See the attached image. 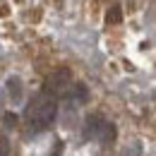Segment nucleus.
<instances>
[{
  "mask_svg": "<svg viewBox=\"0 0 156 156\" xmlns=\"http://www.w3.org/2000/svg\"><path fill=\"white\" fill-rule=\"evenodd\" d=\"M70 84H72V75H70V70H67V67H60V70H55L53 75L46 77L43 94L55 98V96H60V94H65V91L70 89Z\"/></svg>",
  "mask_w": 156,
  "mask_h": 156,
  "instance_id": "nucleus-2",
  "label": "nucleus"
},
{
  "mask_svg": "<svg viewBox=\"0 0 156 156\" xmlns=\"http://www.w3.org/2000/svg\"><path fill=\"white\" fill-rule=\"evenodd\" d=\"M115 137H118V130H115V125L106 120V122L101 125V130H98L96 139L101 142V144H106V147H108V144H113V142H115Z\"/></svg>",
  "mask_w": 156,
  "mask_h": 156,
  "instance_id": "nucleus-5",
  "label": "nucleus"
},
{
  "mask_svg": "<svg viewBox=\"0 0 156 156\" xmlns=\"http://www.w3.org/2000/svg\"><path fill=\"white\" fill-rule=\"evenodd\" d=\"M5 87H7V94H10V98H12L15 103H20L22 96H24V87H22V79L12 75V77H7Z\"/></svg>",
  "mask_w": 156,
  "mask_h": 156,
  "instance_id": "nucleus-4",
  "label": "nucleus"
},
{
  "mask_svg": "<svg viewBox=\"0 0 156 156\" xmlns=\"http://www.w3.org/2000/svg\"><path fill=\"white\" fill-rule=\"evenodd\" d=\"M58 115V101L53 96H46L41 91L39 96L31 98V103L27 106V122L34 132H43L53 125V120Z\"/></svg>",
  "mask_w": 156,
  "mask_h": 156,
  "instance_id": "nucleus-1",
  "label": "nucleus"
},
{
  "mask_svg": "<svg viewBox=\"0 0 156 156\" xmlns=\"http://www.w3.org/2000/svg\"><path fill=\"white\" fill-rule=\"evenodd\" d=\"M0 156H10V139L0 135Z\"/></svg>",
  "mask_w": 156,
  "mask_h": 156,
  "instance_id": "nucleus-8",
  "label": "nucleus"
},
{
  "mask_svg": "<svg viewBox=\"0 0 156 156\" xmlns=\"http://www.w3.org/2000/svg\"><path fill=\"white\" fill-rule=\"evenodd\" d=\"M2 122H5V127H15V125H17V115H15V113H5V115H2Z\"/></svg>",
  "mask_w": 156,
  "mask_h": 156,
  "instance_id": "nucleus-9",
  "label": "nucleus"
},
{
  "mask_svg": "<svg viewBox=\"0 0 156 156\" xmlns=\"http://www.w3.org/2000/svg\"><path fill=\"white\" fill-rule=\"evenodd\" d=\"M106 22H108V24H120V22H122V10H120V5H113V7L108 10Z\"/></svg>",
  "mask_w": 156,
  "mask_h": 156,
  "instance_id": "nucleus-7",
  "label": "nucleus"
},
{
  "mask_svg": "<svg viewBox=\"0 0 156 156\" xmlns=\"http://www.w3.org/2000/svg\"><path fill=\"white\" fill-rule=\"evenodd\" d=\"M103 122H106V120L98 115V113L87 115V120H84V139H96V135H98V130H101Z\"/></svg>",
  "mask_w": 156,
  "mask_h": 156,
  "instance_id": "nucleus-3",
  "label": "nucleus"
},
{
  "mask_svg": "<svg viewBox=\"0 0 156 156\" xmlns=\"http://www.w3.org/2000/svg\"><path fill=\"white\" fill-rule=\"evenodd\" d=\"M70 96H75L77 101H87V96H89V91H87V87L84 84H70Z\"/></svg>",
  "mask_w": 156,
  "mask_h": 156,
  "instance_id": "nucleus-6",
  "label": "nucleus"
}]
</instances>
